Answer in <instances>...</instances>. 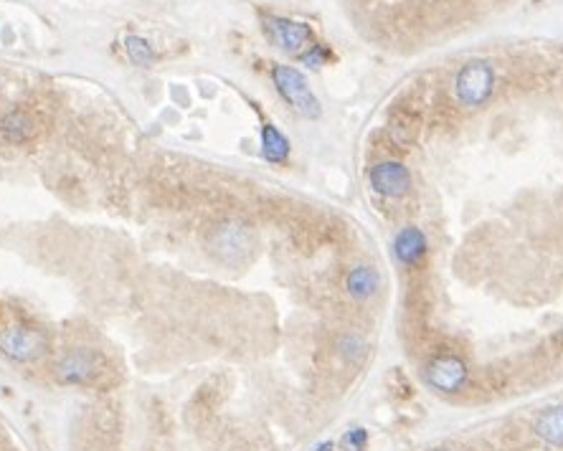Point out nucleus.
<instances>
[{
	"mask_svg": "<svg viewBox=\"0 0 563 451\" xmlns=\"http://www.w3.org/2000/svg\"><path fill=\"white\" fill-rule=\"evenodd\" d=\"M427 383L439 391V393H460L464 385H467V363H464L460 355H437L427 366Z\"/></svg>",
	"mask_w": 563,
	"mask_h": 451,
	"instance_id": "7ed1b4c3",
	"label": "nucleus"
},
{
	"mask_svg": "<svg viewBox=\"0 0 563 451\" xmlns=\"http://www.w3.org/2000/svg\"><path fill=\"white\" fill-rule=\"evenodd\" d=\"M3 133L8 134L11 140H26L29 134H31V122L26 115H20V112H13V115H8V117L3 119Z\"/></svg>",
	"mask_w": 563,
	"mask_h": 451,
	"instance_id": "ddd939ff",
	"label": "nucleus"
},
{
	"mask_svg": "<svg viewBox=\"0 0 563 451\" xmlns=\"http://www.w3.org/2000/svg\"><path fill=\"white\" fill-rule=\"evenodd\" d=\"M100 373V360H97L94 355H86V352H74V355H69L67 360H61L59 368H56V375H59L64 383L74 385L92 383Z\"/></svg>",
	"mask_w": 563,
	"mask_h": 451,
	"instance_id": "0eeeda50",
	"label": "nucleus"
},
{
	"mask_svg": "<svg viewBox=\"0 0 563 451\" xmlns=\"http://www.w3.org/2000/svg\"><path fill=\"white\" fill-rule=\"evenodd\" d=\"M365 444H368V431L361 426L346 431V436L340 439V449L343 451H365Z\"/></svg>",
	"mask_w": 563,
	"mask_h": 451,
	"instance_id": "4468645a",
	"label": "nucleus"
},
{
	"mask_svg": "<svg viewBox=\"0 0 563 451\" xmlns=\"http://www.w3.org/2000/svg\"><path fill=\"white\" fill-rule=\"evenodd\" d=\"M266 34L272 36V41L287 53H299L313 41L310 26L290 20V18H266Z\"/></svg>",
	"mask_w": 563,
	"mask_h": 451,
	"instance_id": "423d86ee",
	"label": "nucleus"
},
{
	"mask_svg": "<svg viewBox=\"0 0 563 451\" xmlns=\"http://www.w3.org/2000/svg\"><path fill=\"white\" fill-rule=\"evenodd\" d=\"M125 51H127V56H130V61L137 64V67H148L155 61V51L150 46L145 38H140V36H127L125 38Z\"/></svg>",
	"mask_w": 563,
	"mask_h": 451,
	"instance_id": "f8f14e48",
	"label": "nucleus"
},
{
	"mask_svg": "<svg viewBox=\"0 0 563 451\" xmlns=\"http://www.w3.org/2000/svg\"><path fill=\"white\" fill-rule=\"evenodd\" d=\"M315 451H335V444L332 441H322V444H317Z\"/></svg>",
	"mask_w": 563,
	"mask_h": 451,
	"instance_id": "dca6fc26",
	"label": "nucleus"
},
{
	"mask_svg": "<svg viewBox=\"0 0 563 451\" xmlns=\"http://www.w3.org/2000/svg\"><path fill=\"white\" fill-rule=\"evenodd\" d=\"M394 256L401 267H416L427 256V236L416 226L401 229L394 241Z\"/></svg>",
	"mask_w": 563,
	"mask_h": 451,
	"instance_id": "6e6552de",
	"label": "nucleus"
},
{
	"mask_svg": "<svg viewBox=\"0 0 563 451\" xmlns=\"http://www.w3.org/2000/svg\"><path fill=\"white\" fill-rule=\"evenodd\" d=\"M44 337L34 330H26V327H8L0 333V352L13 358V360H34L44 352Z\"/></svg>",
	"mask_w": 563,
	"mask_h": 451,
	"instance_id": "39448f33",
	"label": "nucleus"
},
{
	"mask_svg": "<svg viewBox=\"0 0 563 451\" xmlns=\"http://www.w3.org/2000/svg\"><path fill=\"white\" fill-rule=\"evenodd\" d=\"M368 181H371V188L383 198H404L412 190V173L396 160H386L371 167Z\"/></svg>",
	"mask_w": 563,
	"mask_h": 451,
	"instance_id": "20e7f679",
	"label": "nucleus"
},
{
	"mask_svg": "<svg viewBox=\"0 0 563 451\" xmlns=\"http://www.w3.org/2000/svg\"><path fill=\"white\" fill-rule=\"evenodd\" d=\"M262 152L269 163H284L290 155V142L274 125H265L262 130Z\"/></svg>",
	"mask_w": 563,
	"mask_h": 451,
	"instance_id": "9b49d317",
	"label": "nucleus"
},
{
	"mask_svg": "<svg viewBox=\"0 0 563 451\" xmlns=\"http://www.w3.org/2000/svg\"><path fill=\"white\" fill-rule=\"evenodd\" d=\"M431 451H449V449H431Z\"/></svg>",
	"mask_w": 563,
	"mask_h": 451,
	"instance_id": "f3484780",
	"label": "nucleus"
},
{
	"mask_svg": "<svg viewBox=\"0 0 563 451\" xmlns=\"http://www.w3.org/2000/svg\"><path fill=\"white\" fill-rule=\"evenodd\" d=\"M533 431L551 449H563V406L546 408L541 416L535 418Z\"/></svg>",
	"mask_w": 563,
	"mask_h": 451,
	"instance_id": "1a4fd4ad",
	"label": "nucleus"
},
{
	"mask_svg": "<svg viewBox=\"0 0 563 451\" xmlns=\"http://www.w3.org/2000/svg\"><path fill=\"white\" fill-rule=\"evenodd\" d=\"M328 56H330V53H328V49H325V46H313V49L307 51V53H299V59H302V61H305V64H307L310 68L322 67V64L328 61Z\"/></svg>",
	"mask_w": 563,
	"mask_h": 451,
	"instance_id": "2eb2a0df",
	"label": "nucleus"
},
{
	"mask_svg": "<svg viewBox=\"0 0 563 451\" xmlns=\"http://www.w3.org/2000/svg\"><path fill=\"white\" fill-rule=\"evenodd\" d=\"M272 79L277 84L280 94L284 100L292 104V109L307 119H317L320 117V101L317 97L310 92L307 86V79L299 74L295 67H274L272 68Z\"/></svg>",
	"mask_w": 563,
	"mask_h": 451,
	"instance_id": "f03ea898",
	"label": "nucleus"
},
{
	"mask_svg": "<svg viewBox=\"0 0 563 451\" xmlns=\"http://www.w3.org/2000/svg\"><path fill=\"white\" fill-rule=\"evenodd\" d=\"M493 89H495V68L490 67L487 61H469L457 74V82H454L457 100L467 109L482 107L485 101L490 100Z\"/></svg>",
	"mask_w": 563,
	"mask_h": 451,
	"instance_id": "f257e3e1",
	"label": "nucleus"
},
{
	"mask_svg": "<svg viewBox=\"0 0 563 451\" xmlns=\"http://www.w3.org/2000/svg\"><path fill=\"white\" fill-rule=\"evenodd\" d=\"M348 292L350 297H355V300H371L376 292H379V286H381V277H379V271L373 267H355L353 271L348 274Z\"/></svg>",
	"mask_w": 563,
	"mask_h": 451,
	"instance_id": "9d476101",
	"label": "nucleus"
}]
</instances>
